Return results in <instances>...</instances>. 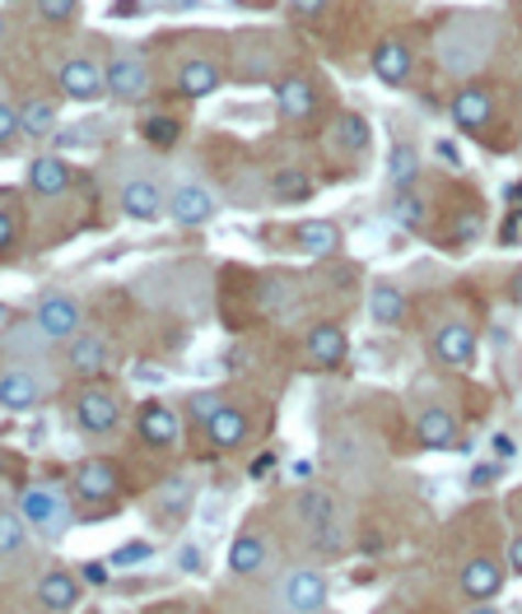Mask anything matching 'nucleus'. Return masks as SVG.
<instances>
[{"label": "nucleus", "mask_w": 522, "mask_h": 614, "mask_svg": "<svg viewBox=\"0 0 522 614\" xmlns=\"http://www.w3.org/2000/svg\"><path fill=\"white\" fill-rule=\"evenodd\" d=\"M220 79H224V70L210 62V56H191V62L178 66V93L182 98H206V93L220 89Z\"/></svg>", "instance_id": "nucleus-16"}, {"label": "nucleus", "mask_w": 522, "mask_h": 614, "mask_svg": "<svg viewBox=\"0 0 522 614\" xmlns=\"http://www.w3.org/2000/svg\"><path fill=\"white\" fill-rule=\"evenodd\" d=\"M149 554H154V545H145V540H131L126 549H118V554H112V563H118V568H131V563H145Z\"/></svg>", "instance_id": "nucleus-40"}, {"label": "nucleus", "mask_w": 522, "mask_h": 614, "mask_svg": "<svg viewBox=\"0 0 522 614\" xmlns=\"http://www.w3.org/2000/svg\"><path fill=\"white\" fill-rule=\"evenodd\" d=\"M122 210L131 214V220L149 224V220H159V214H168V196L154 177H131V182L122 187Z\"/></svg>", "instance_id": "nucleus-10"}, {"label": "nucleus", "mask_w": 522, "mask_h": 614, "mask_svg": "<svg viewBox=\"0 0 522 614\" xmlns=\"http://www.w3.org/2000/svg\"><path fill=\"white\" fill-rule=\"evenodd\" d=\"M75 420H80L85 433H112L122 420V401L103 387H89L80 401H75Z\"/></svg>", "instance_id": "nucleus-9"}, {"label": "nucleus", "mask_w": 522, "mask_h": 614, "mask_svg": "<svg viewBox=\"0 0 522 614\" xmlns=\"http://www.w3.org/2000/svg\"><path fill=\"white\" fill-rule=\"evenodd\" d=\"M168 214L182 228H201V224L215 220V196H210L201 182H182V187H173V196H168Z\"/></svg>", "instance_id": "nucleus-8"}, {"label": "nucleus", "mask_w": 522, "mask_h": 614, "mask_svg": "<svg viewBox=\"0 0 522 614\" xmlns=\"http://www.w3.org/2000/svg\"><path fill=\"white\" fill-rule=\"evenodd\" d=\"M37 601H43L47 610H75V601H80V582L70 578V572H47L43 582H37Z\"/></svg>", "instance_id": "nucleus-24"}, {"label": "nucleus", "mask_w": 522, "mask_h": 614, "mask_svg": "<svg viewBox=\"0 0 522 614\" xmlns=\"http://www.w3.org/2000/svg\"><path fill=\"white\" fill-rule=\"evenodd\" d=\"M19 243V201L5 196L0 201V247H14Z\"/></svg>", "instance_id": "nucleus-37"}, {"label": "nucleus", "mask_w": 522, "mask_h": 614, "mask_svg": "<svg viewBox=\"0 0 522 614\" xmlns=\"http://www.w3.org/2000/svg\"><path fill=\"white\" fill-rule=\"evenodd\" d=\"M141 438L149 443V447H173L178 443V414H173L168 405H159V401H149L145 410H141Z\"/></svg>", "instance_id": "nucleus-20"}, {"label": "nucleus", "mask_w": 522, "mask_h": 614, "mask_svg": "<svg viewBox=\"0 0 522 614\" xmlns=\"http://www.w3.org/2000/svg\"><path fill=\"white\" fill-rule=\"evenodd\" d=\"M37 395H43V387H37V378H33V372H19V368H10L5 378H0V405H5L10 414H24V410H33V405H37Z\"/></svg>", "instance_id": "nucleus-21"}, {"label": "nucleus", "mask_w": 522, "mask_h": 614, "mask_svg": "<svg viewBox=\"0 0 522 614\" xmlns=\"http://www.w3.org/2000/svg\"><path fill=\"white\" fill-rule=\"evenodd\" d=\"M490 116H495V98H490V89H462L457 98H453V122L462 126V131H486L490 126Z\"/></svg>", "instance_id": "nucleus-15"}, {"label": "nucleus", "mask_w": 522, "mask_h": 614, "mask_svg": "<svg viewBox=\"0 0 522 614\" xmlns=\"http://www.w3.org/2000/svg\"><path fill=\"white\" fill-rule=\"evenodd\" d=\"M85 582L103 587V582H108V568H103V563H89V568H85Z\"/></svg>", "instance_id": "nucleus-45"}, {"label": "nucleus", "mask_w": 522, "mask_h": 614, "mask_svg": "<svg viewBox=\"0 0 522 614\" xmlns=\"http://www.w3.org/2000/svg\"><path fill=\"white\" fill-rule=\"evenodd\" d=\"M499 475V466H476V475H471V484H486V480H495Z\"/></svg>", "instance_id": "nucleus-48"}, {"label": "nucleus", "mask_w": 522, "mask_h": 614, "mask_svg": "<svg viewBox=\"0 0 522 614\" xmlns=\"http://www.w3.org/2000/svg\"><path fill=\"white\" fill-rule=\"evenodd\" d=\"M19 112H24V135H47L56 126V108L43 103V98H33V103H24Z\"/></svg>", "instance_id": "nucleus-34"}, {"label": "nucleus", "mask_w": 522, "mask_h": 614, "mask_svg": "<svg viewBox=\"0 0 522 614\" xmlns=\"http://www.w3.org/2000/svg\"><path fill=\"white\" fill-rule=\"evenodd\" d=\"M285 299V280H270L266 289H262V308H276Z\"/></svg>", "instance_id": "nucleus-42"}, {"label": "nucleus", "mask_w": 522, "mask_h": 614, "mask_svg": "<svg viewBox=\"0 0 522 614\" xmlns=\"http://www.w3.org/2000/svg\"><path fill=\"white\" fill-rule=\"evenodd\" d=\"M14 507L24 512V522L33 526V536H43V540H56L70 526V507H66V499L52 484H29L24 493H19Z\"/></svg>", "instance_id": "nucleus-3"}, {"label": "nucleus", "mask_w": 522, "mask_h": 614, "mask_svg": "<svg viewBox=\"0 0 522 614\" xmlns=\"http://www.w3.org/2000/svg\"><path fill=\"white\" fill-rule=\"evenodd\" d=\"M392 220L406 224V228H420L424 224V201L415 191H397V201H392Z\"/></svg>", "instance_id": "nucleus-35"}, {"label": "nucleus", "mask_w": 522, "mask_h": 614, "mask_svg": "<svg viewBox=\"0 0 522 614\" xmlns=\"http://www.w3.org/2000/svg\"><path fill=\"white\" fill-rule=\"evenodd\" d=\"M270 470H276V451H262V457L253 461V470H247V475H253V480H266Z\"/></svg>", "instance_id": "nucleus-41"}, {"label": "nucleus", "mask_w": 522, "mask_h": 614, "mask_svg": "<svg viewBox=\"0 0 522 614\" xmlns=\"http://www.w3.org/2000/svg\"><path fill=\"white\" fill-rule=\"evenodd\" d=\"M29 522H24V512L10 507L5 517H0V549H5V559H19V554L29 549Z\"/></svg>", "instance_id": "nucleus-29"}, {"label": "nucleus", "mask_w": 522, "mask_h": 614, "mask_svg": "<svg viewBox=\"0 0 522 614\" xmlns=\"http://www.w3.org/2000/svg\"><path fill=\"white\" fill-rule=\"evenodd\" d=\"M33 326L43 331V341H75L80 335V303L66 299V293H52V299L37 303Z\"/></svg>", "instance_id": "nucleus-7"}, {"label": "nucleus", "mask_w": 522, "mask_h": 614, "mask_svg": "<svg viewBox=\"0 0 522 614\" xmlns=\"http://www.w3.org/2000/svg\"><path fill=\"white\" fill-rule=\"evenodd\" d=\"M191 480L187 475H173V480L159 484V493H154V507H164V512H187L191 507Z\"/></svg>", "instance_id": "nucleus-31"}, {"label": "nucleus", "mask_w": 522, "mask_h": 614, "mask_svg": "<svg viewBox=\"0 0 522 614\" xmlns=\"http://www.w3.org/2000/svg\"><path fill=\"white\" fill-rule=\"evenodd\" d=\"M108 93L118 98V103H141L149 93V66L135 52H118L108 62Z\"/></svg>", "instance_id": "nucleus-5"}, {"label": "nucleus", "mask_w": 522, "mask_h": 614, "mask_svg": "<svg viewBox=\"0 0 522 614\" xmlns=\"http://www.w3.org/2000/svg\"><path fill=\"white\" fill-rule=\"evenodd\" d=\"M270 191H276V201H308L313 196V182L299 172V168H280L270 177Z\"/></svg>", "instance_id": "nucleus-32"}, {"label": "nucleus", "mask_w": 522, "mask_h": 614, "mask_svg": "<svg viewBox=\"0 0 522 614\" xmlns=\"http://www.w3.org/2000/svg\"><path fill=\"white\" fill-rule=\"evenodd\" d=\"M513 299L522 303V270H518V280H513Z\"/></svg>", "instance_id": "nucleus-51"}, {"label": "nucleus", "mask_w": 522, "mask_h": 614, "mask_svg": "<svg viewBox=\"0 0 522 614\" xmlns=\"http://www.w3.org/2000/svg\"><path fill=\"white\" fill-rule=\"evenodd\" d=\"M467 614H499L495 605H476V610H467Z\"/></svg>", "instance_id": "nucleus-52"}, {"label": "nucleus", "mask_w": 522, "mask_h": 614, "mask_svg": "<svg viewBox=\"0 0 522 614\" xmlns=\"http://www.w3.org/2000/svg\"><path fill=\"white\" fill-rule=\"evenodd\" d=\"M75 489H80V499L89 503H108L112 493H118V466L112 461H85L75 470Z\"/></svg>", "instance_id": "nucleus-17"}, {"label": "nucleus", "mask_w": 522, "mask_h": 614, "mask_svg": "<svg viewBox=\"0 0 522 614\" xmlns=\"http://www.w3.org/2000/svg\"><path fill=\"white\" fill-rule=\"evenodd\" d=\"M499 237H504V243H518V237H522V210L504 224V233H499Z\"/></svg>", "instance_id": "nucleus-43"}, {"label": "nucleus", "mask_w": 522, "mask_h": 614, "mask_svg": "<svg viewBox=\"0 0 522 614\" xmlns=\"http://www.w3.org/2000/svg\"><path fill=\"white\" fill-rule=\"evenodd\" d=\"M37 14L47 19V24H66V19L80 14V0H33Z\"/></svg>", "instance_id": "nucleus-38"}, {"label": "nucleus", "mask_w": 522, "mask_h": 614, "mask_svg": "<svg viewBox=\"0 0 522 614\" xmlns=\"http://www.w3.org/2000/svg\"><path fill=\"white\" fill-rule=\"evenodd\" d=\"M434 359L438 364H453V368H467L476 359V335L471 326H462V322H448V326H438L434 331Z\"/></svg>", "instance_id": "nucleus-11"}, {"label": "nucleus", "mask_w": 522, "mask_h": 614, "mask_svg": "<svg viewBox=\"0 0 522 614\" xmlns=\"http://www.w3.org/2000/svg\"><path fill=\"white\" fill-rule=\"evenodd\" d=\"M280 601L289 614H318L326 605V578L318 568H289L280 582Z\"/></svg>", "instance_id": "nucleus-4"}, {"label": "nucleus", "mask_w": 522, "mask_h": 614, "mask_svg": "<svg viewBox=\"0 0 522 614\" xmlns=\"http://www.w3.org/2000/svg\"><path fill=\"white\" fill-rule=\"evenodd\" d=\"M299 522L308 531V540H313L322 554H341L345 549V526H341V503L336 493L326 489H308L299 499Z\"/></svg>", "instance_id": "nucleus-2"}, {"label": "nucleus", "mask_w": 522, "mask_h": 614, "mask_svg": "<svg viewBox=\"0 0 522 614\" xmlns=\"http://www.w3.org/2000/svg\"><path fill=\"white\" fill-rule=\"evenodd\" d=\"M499 587H504V568H499L495 559H471L467 568H462V591H467L471 601H495Z\"/></svg>", "instance_id": "nucleus-19"}, {"label": "nucleus", "mask_w": 522, "mask_h": 614, "mask_svg": "<svg viewBox=\"0 0 522 614\" xmlns=\"http://www.w3.org/2000/svg\"><path fill=\"white\" fill-rule=\"evenodd\" d=\"M369 312H374V322L397 326L401 316H406V299H401V289H392V284H374V293H369Z\"/></svg>", "instance_id": "nucleus-27"}, {"label": "nucleus", "mask_w": 522, "mask_h": 614, "mask_svg": "<svg viewBox=\"0 0 522 614\" xmlns=\"http://www.w3.org/2000/svg\"><path fill=\"white\" fill-rule=\"evenodd\" d=\"M438 158H448V164H457V149L448 141H438Z\"/></svg>", "instance_id": "nucleus-50"}, {"label": "nucleus", "mask_w": 522, "mask_h": 614, "mask_svg": "<svg viewBox=\"0 0 522 614\" xmlns=\"http://www.w3.org/2000/svg\"><path fill=\"white\" fill-rule=\"evenodd\" d=\"M224 410V401H220V395L215 391H201V395H191V414H197V420H215V414Z\"/></svg>", "instance_id": "nucleus-39"}, {"label": "nucleus", "mask_w": 522, "mask_h": 614, "mask_svg": "<svg viewBox=\"0 0 522 614\" xmlns=\"http://www.w3.org/2000/svg\"><path fill=\"white\" fill-rule=\"evenodd\" d=\"M66 187H70L66 158H33V164H29V191H37V196H62Z\"/></svg>", "instance_id": "nucleus-22"}, {"label": "nucleus", "mask_w": 522, "mask_h": 614, "mask_svg": "<svg viewBox=\"0 0 522 614\" xmlns=\"http://www.w3.org/2000/svg\"><path fill=\"white\" fill-rule=\"evenodd\" d=\"M415 70V52L401 43V37H388V43H378L374 52V75L382 79V85H406Z\"/></svg>", "instance_id": "nucleus-14"}, {"label": "nucleus", "mask_w": 522, "mask_h": 614, "mask_svg": "<svg viewBox=\"0 0 522 614\" xmlns=\"http://www.w3.org/2000/svg\"><path fill=\"white\" fill-rule=\"evenodd\" d=\"M499 43V19L490 10H462L448 14L434 33V56L438 66L457 75V79H471L480 66L490 62V52Z\"/></svg>", "instance_id": "nucleus-1"}, {"label": "nucleus", "mask_w": 522, "mask_h": 614, "mask_svg": "<svg viewBox=\"0 0 522 614\" xmlns=\"http://www.w3.org/2000/svg\"><path fill=\"white\" fill-rule=\"evenodd\" d=\"M299 247L308 256H332V252H341V228L332 220H303L299 224Z\"/></svg>", "instance_id": "nucleus-26"}, {"label": "nucleus", "mask_w": 522, "mask_h": 614, "mask_svg": "<svg viewBox=\"0 0 522 614\" xmlns=\"http://www.w3.org/2000/svg\"><path fill=\"white\" fill-rule=\"evenodd\" d=\"M178 135H182V126L173 122V116H149V122H145V141H149V145H159V149L178 145Z\"/></svg>", "instance_id": "nucleus-36"}, {"label": "nucleus", "mask_w": 522, "mask_h": 614, "mask_svg": "<svg viewBox=\"0 0 522 614\" xmlns=\"http://www.w3.org/2000/svg\"><path fill=\"white\" fill-rule=\"evenodd\" d=\"M295 480H313V461H295Z\"/></svg>", "instance_id": "nucleus-49"}, {"label": "nucleus", "mask_w": 522, "mask_h": 614, "mask_svg": "<svg viewBox=\"0 0 522 614\" xmlns=\"http://www.w3.org/2000/svg\"><path fill=\"white\" fill-rule=\"evenodd\" d=\"M276 108L285 122H303V116H313L318 108V89H313V79H303V75H285L280 85H276Z\"/></svg>", "instance_id": "nucleus-12"}, {"label": "nucleus", "mask_w": 522, "mask_h": 614, "mask_svg": "<svg viewBox=\"0 0 522 614\" xmlns=\"http://www.w3.org/2000/svg\"><path fill=\"white\" fill-rule=\"evenodd\" d=\"M262 563H266V540L262 536H238L234 545H229V568L243 572V578L247 572H257Z\"/></svg>", "instance_id": "nucleus-28"}, {"label": "nucleus", "mask_w": 522, "mask_h": 614, "mask_svg": "<svg viewBox=\"0 0 522 614\" xmlns=\"http://www.w3.org/2000/svg\"><path fill=\"white\" fill-rule=\"evenodd\" d=\"M112 364V349L103 335H75L70 341V372H80V378H99V372Z\"/></svg>", "instance_id": "nucleus-18"}, {"label": "nucleus", "mask_w": 522, "mask_h": 614, "mask_svg": "<svg viewBox=\"0 0 522 614\" xmlns=\"http://www.w3.org/2000/svg\"><path fill=\"white\" fill-rule=\"evenodd\" d=\"M420 443L434 447V451L457 447V420H453L448 410H424L420 414Z\"/></svg>", "instance_id": "nucleus-23"}, {"label": "nucleus", "mask_w": 522, "mask_h": 614, "mask_svg": "<svg viewBox=\"0 0 522 614\" xmlns=\"http://www.w3.org/2000/svg\"><path fill=\"white\" fill-rule=\"evenodd\" d=\"M56 79H62V93L75 98V103H93L108 89V70L93 56H70V62H62V75Z\"/></svg>", "instance_id": "nucleus-6"}, {"label": "nucleus", "mask_w": 522, "mask_h": 614, "mask_svg": "<svg viewBox=\"0 0 522 614\" xmlns=\"http://www.w3.org/2000/svg\"><path fill=\"white\" fill-rule=\"evenodd\" d=\"M509 568H513L518 578H522V536H518V540L509 545Z\"/></svg>", "instance_id": "nucleus-46"}, {"label": "nucleus", "mask_w": 522, "mask_h": 614, "mask_svg": "<svg viewBox=\"0 0 522 614\" xmlns=\"http://www.w3.org/2000/svg\"><path fill=\"white\" fill-rule=\"evenodd\" d=\"M206 433H210V443L215 447H243L247 443V414L234 410V405H224L215 420L206 424Z\"/></svg>", "instance_id": "nucleus-25"}, {"label": "nucleus", "mask_w": 522, "mask_h": 614, "mask_svg": "<svg viewBox=\"0 0 522 614\" xmlns=\"http://www.w3.org/2000/svg\"><path fill=\"white\" fill-rule=\"evenodd\" d=\"M178 563H182V568H201V549H191V545H187V549L178 554Z\"/></svg>", "instance_id": "nucleus-47"}, {"label": "nucleus", "mask_w": 522, "mask_h": 614, "mask_svg": "<svg viewBox=\"0 0 522 614\" xmlns=\"http://www.w3.org/2000/svg\"><path fill=\"white\" fill-rule=\"evenodd\" d=\"M345 354H351V341H345L341 326L318 322L308 331V364L313 368H336V364H345Z\"/></svg>", "instance_id": "nucleus-13"}, {"label": "nucleus", "mask_w": 522, "mask_h": 614, "mask_svg": "<svg viewBox=\"0 0 522 614\" xmlns=\"http://www.w3.org/2000/svg\"><path fill=\"white\" fill-rule=\"evenodd\" d=\"M415 172H420L415 145H392V154H388V182H392L397 191H406V187L415 182Z\"/></svg>", "instance_id": "nucleus-30"}, {"label": "nucleus", "mask_w": 522, "mask_h": 614, "mask_svg": "<svg viewBox=\"0 0 522 614\" xmlns=\"http://www.w3.org/2000/svg\"><path fill=\"white\" fill-rule=\"evenodd\" d=\"M336 141L351 149V154L369 149V122H364V116H355V112H345L341 122H336Z\"/></svg>", "instance_id": "nucleus-33"}, {"label": "nucleus", "mask_w": 522, "mask_h": 614, "mask_svg": "<svg viewBox=\"0 0 522 614\" xmlns=\"http://www.w3.org/2000/svg\"><path fill=\"white\" fill-rule=\"evenodd\" d=\"M326 5V0H289V10H295V14H318Z\"/></svg>", "instance_id": "nucleus-44"}]
</instances>
